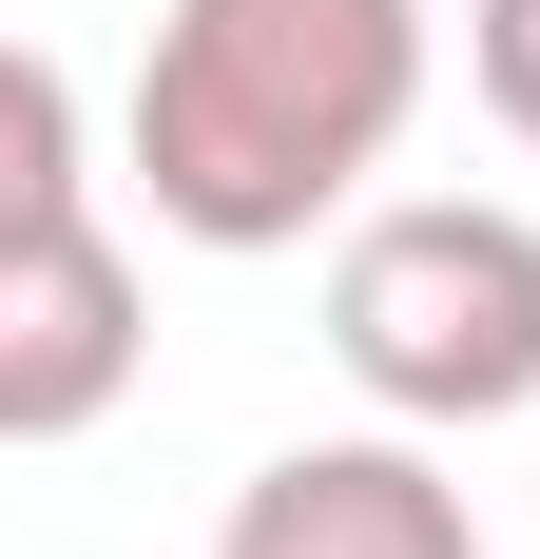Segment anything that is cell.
<instances>
[{
    "instance_id": "4",
    "label": "cell",
    "mask_w": 540,
    "mask_h": 559,
    "mask_svg": "<svg viewBox=\"0 0 540 559\" xmlns=\"http://www.w3.org/2000/svg\"><path fill=\"white\" fill-rule=\"evenodd\" d=\"M213 559H483V502L425 463V425H348V444H290V463H251L232 483V521H213Z\"/></svg>"
},
{
    "instance_id": "1",
    "label": "cell",
    "mask_w": 540,
    "mask_h": 559,
    "mask_svg": "<svg viewBox=\"0 0 540 559\" xmlns=\"http://www.w3.org/2000/svg\"><path fill=\"white\" fill-rule=\"evenodd\" d=\"M425 0H155L136 39V193L193 251H309L425 116Z\"/></svg>"
},
{
    "instance_id": "5",
    "label": "cell",
    "mask_w": 540,
    "mask_h": 559,
    "mask_svg": "<svg viewBox=\"0 0 540 559\" xmlns=\"http://www.w3.org/2000/svg\"><path fill=\"white\" fill-rule=\"evenodd\" d=\"M463 78H483V116L540 155V0H463Z\"/></svg>"
},
{
    "instance_id": "3",
    "label": "cell",
    "mask_w": 540,
    "mask_h": 559,
    "mask_svg": "<svg viewBox=\"0 0 540 559\" xmlns=\"http://www.w3.org/2000/svg\"><path fill=\"white\" fill-rule=\"evenodd\" d=\"M0 116H20V193H0V444H78L155 367V329H136V251L97 231V174H78V78L39 39L0 78Z\"/></svg>"
},
{
    "instance_id": "2",
    "label": "cell",
    "mask_w": 540,
    "mask_h": 559,
    "mask_svg": "<svg viewBox=\"0 0 540 559\" xmlns=\"http://www.w3.org/2000/svg\"><path fill=\"white\" fill-rule=\"evenodd\" d=\"M328 367L386 425H521L540 405V213L502 193H367L328 231Z\"/></svg>"
}]
</instances>
